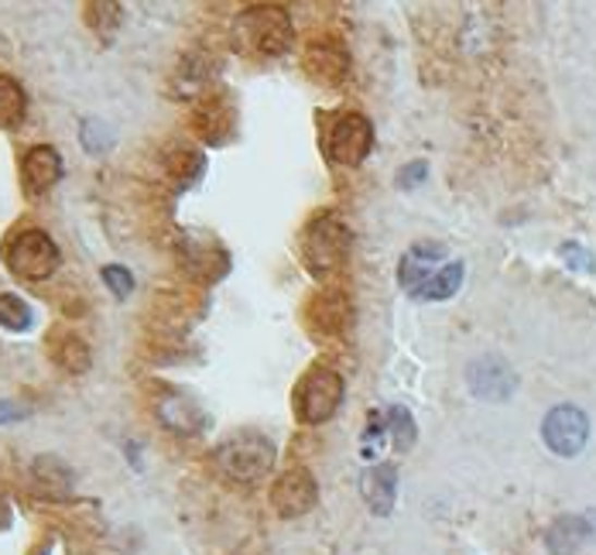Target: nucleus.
Wrapping results in <instances>:
<instances>
[{
	"mask_svg": "<svg viewBox=\"0 0 596 555\" xmlns=\"http://www.w3.org/2000/svg\"><path fill=\"white\" fill-rule=\"evenodd\" d=\"M292 38H295L292 17L278 4H254L236 14L233 41L241 45V52L275 59L292 49Z\"/></svg>",
	"mask_w": 596,
	"mask_h": 555,
	"instance_id": "obj_1",
	"label": "nucleus"
},
{
	"mask_svg": "<svg viewBox=\"0 0 596 555\" xmlns=\"http://www.w3.org/2000/svg\"><path fill=\"white\" fill-rule=\"evenodd\" d=\"M302 261L316 278H329L343 271L346 258H350V226L343 223L340 213H316L302 230Z\"/></svg>",
	"mask_w": 596,
	"mask_h": 555,
	"instance_id": "obj_2",
	"label": "nucleus"
},
{
	"mask_svg": "<svg viewBox=\"0 0 596 555\" xmlns=\"http://www.w3.org/2000/svg\"><path fill=\"white\" fill-rule=\"evenodd\" d=\"M212 467L220 477L233 483H257L265 480L275 467V443L268 435L244 429L212 449Z\"/></svg>",
	"mask_w": 596,
	"mask_h": 555,
	"instance_id": "obj_3",
	"label": "nucleus"
},
{
	"mask_svg": "<svg viewBox=\"0 0 596 555\" xmlns=\"http://www.w3.org/2000/svg\"><path fill=\"white\" fill-rule=\"evenodd\" d=\"M343 374H337L332 367H313L305 370L302 381L292 391V408H295V419L302 425H323L329 422L332 415L340 411L343 405Z\"/></svg>",
	"mask_w": 596,
	"mask_h": 555,
	"instance_id": "obj_4",
	"label": "nucleus"
},
{
	"mask_svg": "<svg viewBox=\"0 0 596 555\" xmlns=\"http://www.w3.org/2000/svg\"><path fill=\"white\" fill-rule=\"evenodd\" d=\"M59 244L45 234V230H14V234L4 240V261L8 268L25 278V282H45L52 278L59 268Z\"/></svg>",
	"mask_w": 596,
	"mask_h": 555,
	"instance_id": "obj_5",
	"label": "nucleus"
},
{
	"mask_svg": "<svg viewBox=\"0 0 596 555\" xmlns=\"http://www.w3.org/2000/svg\"><path fill=\"white\" fill-rule=\"evenodd\" d=\"M370 148H374V124L364 118V113L350 110L332 121L329 137H326V151L337 165H346V169L364 165Z\"/></svg>",
	"mask_w": 596,
	"mask_h": 555,
	"instance_id": "obj_6",
	"label": "nucleus"
},
{
	"mask_svg": "<svg viewBox=\"0 0 596 555\" xmlns=\"http://www.w3.org/2000/svg\"><path fill=\"white\" fill-rule=\"evenodd\" d=\"M151 408H155V419L172 435H199L209 429V415L203 411V405L179 387L158 384V395H155Z\"/></svg>",
	"mask_w": 596,
	"mask_h": 555,
	"instance_id": "obj_7",
	"label": "nucleus"
},
{
	"mask_svg": "<svg viewBox=\"0 0 596 555\" xmlns=\"http://www.w3.org/2000/svg\"><path fill=\"white\" fill-rule=\"evenodd\" d=\"M542 439H545V446L552 449L556 456H580L583 446H586V439H589V419H586V411H580L576 405H559L545 415V422H542Z\"/></svg>",
	"mask_w": 596,
	"mask_h": 555,
	"instance_id": "obj_8",
	"label": "nucleus"
},
{
	"mask_svg": "<svg viewBox=\"0 0 596 555\" xmlns=\"http://www.w3.org/2000/svg\"><path fill=\"white\" fill-rule=\"evenodd\" d=\"M179 258L188 278H196L203 285L220 282V278L230 271V254L223 250V244L217 237L206 234H188L179 244Z\"/></svg>",
	"mask_w": 596,
	"mask_h": 555,
	"instance_id": "obj_9",
	"label": "nucleus"
},
{
	"mask_svg": "<svg viewBox=\"0 0 596 555\" xmlns=\"http://www.w3.org/2000/svg\"><path fill=\"white\" fill-rule=\"evenodd\" d=\"M302 65L313 83L319 86H340L350 76V52L340 38L332 35H319L305 45L302 52Z\"/></svg>",
	"mask_w": 596,
	"mask_h": 555,
	"instance_id": "obj_10",
	"label": "nucleus"
},
{
	"mask_svg": "<svg viewBox=\"0 0 596 555\" xmlns=\"http://www.w3.org/2000/svg\"><path fill=\"white\" fill-rule=\"evenodd\" d=\"M316 501H319V483L305 467L284 470L271 488V507L281 518H302L313 511Z\"/></svg>",
	"mask_w": 596,
	"mask_h": 555,
	"instance_id": "obj_11",
	"label": "nucleus"
},
{
	"mask_svg": "<svg viewBox=\"0 0 596 555\" xmlns=\"http://www.w3.org/2000/svg\"><path fill=\"white\" fill-rule=\"evenodd\" d=\"M353 306L340 288H323L308 298L305 306V326L313 330V336H343L350 326Z\"/></svg>",
	"mask_w": 596,
	"mask_h": 555,
	"instance_id": "obj_12",
	"label": "nucleus"
},
{
	"mask_svg": "<svg viewBox=\"0 0 596 555\" xmlns=\"http://www.w3.org/2000/svg\"><path fill=\"white\" fill-rule=\"evenodd\" d=\"M193 131L203 145H227L236 134V110L230 103V97L223 92H209V97H199V107L193 113Z\"/></svg>",
	"mask_w": 596,
	"mask_h": 555,
	"instance_id": "obj_13",
	"label": "nucleus"
},
{
	"mask_svg": "<svg viewBox=\"0 0 596 555\" xmlns=\"http://www.w3.org/2000/svg\"><path fill=\"white\" fill-rule=\"evenodd\" d=\"M466 384L484 402H508L518 387V378L500 357H481L466 367Z\"/></svg>",
	"mask_w": 596,
	"mask_h": 555,
	"instance_id": "obj_14",
	"label": "nucleus"
},
{
	"mask_svg": "<svg viewBox=\"0 0 596 555\" xmlns=\"http://www.w3.org/2000/svg\"><path fill=\"white\" fill-rule=\"evenodd\" d=\"M21 178L28 196H45L62 178V158L52 145H35L21 158Z\"/></svg>",
	"mask_w": 596,
	"mask_h": 555,
	"instance_id": "obj_15",
	"label": "nucleus"
},
{
	"mask_svg": "<svg viewBox=\"0 0 596 555\" xmlns=\"http://www.w3.org/2000/svg\"><path fill=\"white\" fill-rule=\"evenodd\" d=\"M45 346H49V357L59 370H65V374H86V370L93 367V350L89 343L73 333L69 326H52L49 330V340H45Z\"/></svg>",
	"mask_w": 596,
	"mask_h": 555,
	"instance_id": "obj_16",
	"label": "nucleus"
},
{
	"mask_svg": "<svg viewBox=\"0 0 596 555\" xmlns=\"http://www.w3.org/2000/svg\"><path fill=\"white\" fill-rule=\"evenodd\" d=\"M361 494L377 518H388L398 501V467L394 462H374L361 477Z\"/></svg>",
	"mask_w": 596,
	"mask_h": 555,
	"instance_id": "obj_17",
	"label": "nucleus"
},
{
	"mask_svg": "<svg viewBox=\"0 0 596 555\" xmlns=\"http://www.w3.org/2000/svg\"><path fill=\"white\" fill-rule=\"evenodd\" d=\"M446 258V244H428V240H422V244H415L409 254L401 258V264H398V282H401V288H409V292H422V285L433 278V264L436 261H442Z\"/></svg>",
	"mask_w": 596,
	"mask_h": 555,
	"instance_id": "obj_18",
	"label": "nucleus"
},
{
	"mask_svg": "<svg viewBox=\"0 0 596 555\" xmlns=\"http://www.w3.org/2000/svg\"><path fill=\"white\" fill-rule=\"evenodd\" d=\"M596 535L593 531V515H562L552 521V528L545 531V545L552 555H576L589 539Z\"/></svg>",
	"mask_w": 596,
	"mask_h": 555,
	"instance_id": "obj_19",
	"label": "nucleus"
},
{
	"mask_svg": "<svg viewBox=\"0 0 596 555\" xmlns=\"http://www.w3.org/2000/svg\"><path fill=\"white\" fill-rule=\"evenodd\" d=\"M32 477L41 488V494H49L56 501L73 494V470H69L65 459H59V456H38L32 467Z\"/></svg>",
	"mask_w": 596,
	"mask_h": 555,
	"instance_id": "obj_20",
	"label": "nucleus"
},
{
	"mask_svg": "<svg viewBox=\"0 0 596 555\" xmlns=\"http://www.w3.org/2000/svg\"><path fill=\"white\" fill-rule=\"evenodd\" d=\"M28 118V97H25V86H21L14 76L0 73V127H21Z\"/></svg>",
	"mask_w": 596,
	"mask_h": 555,
	"instance_id": "obj_21",
	"label": "nucleus"
},
{
	"mask_svg": "<svg viewBox=\"0 0 596 555\" xmlns=\"http://www.w3.org/2000/svg\"><path fill=\"white\" fill-rule=\"evenodd\" d=\"M165 169H169L172 178L179 182H199L206 175V155L199 148H169V155H165Z\"/></svg>",
	"mask_w": 596,
	"mask_h": 555,
	"instance_id": "obj_22",
	"label": "nucleus"
},
{
	"mask_svg": "<svg viewBox=\"0 0 596 555\" xmlns=\"http://www.w3.org/2000/svg\"><path fill=\"white\" fill-rule=\"evenodd\" d=\"M83 14H86V25L100 35V41H113V35H117V28H121V4H113V0H93V4H86L83 8Z\"/></svg>",
	"mask_w": 596,
	"mask_h": 555,
	"instance_id": "obj_23",
	"label": "nucleus"
},
{
	"mask_svg": "<svg viewBox=\"0 0 596 555\" xmlns=\"http://www.w3.org/2000/svg\"><path fill=\"white\" fill-rule=\"evenodd\" d=\"M460 285H463V264L457 261V264H446L439 274L428 278V282L422 285V292H418V298H425V303H442V298L457 295Z\"/></svg>",
	"mask_w": 596,
	"mask_h": 555,
	"instance_id": "obj_24",
	"label": "nucleus"
},
{
	"mask_svg": "<svg viewBox=\"0 0 596 555\" xmlns=\"http://www.w3.org/2000/svg\"><path fill=\"white\" fill-rule=\"evenodd\" d=\"M385 419H388V435H391V443L398 453H409L415 446V419H412V411L404 408V405H391L385 411Z\"/></svg>",
	"mask_w": 596,
	"mask_h": 555,
	"instance_id": "obj_25",
	"label": "nucleus"
},
{
	"mask_svg": "<svg viewBox=\"0 0 596 555\" xmlns=\"http://www.w3.org/2000/svg\"><path fill=\"white\" fill-rule=\"evenodd\" d=\"M0 326L11 333H28L35 326V312L25 298L17 295H0Z\"/></svg>",
	"mask_w": 596,
	"mask_h": 555,
	"instance_id": "obj_26",
	"label": "nucleus"
},
{
	"mask_svg": "<svg viewBox=\"0 0 596 555\" xmlns=\"http://www.w3.org/2000/svg\"><path fill=\"white\" fill-rule=\"evenodd\" d=\"M80 141H83V148H86L89 155H104V151H110V145H113V134H110L107 124L86 118L83 127H80Z\"/></svg>",
	"mask_w": 596,
	"mask_h": 555,
	"instance_id": "obj_27",
	"label": "nucleus"
},
{
	"mask_svg": "<svg viewBox=\"0 0 596 555\" xmlns=\"http://www.w3.org/2000/svg\"><path fill=\"white\" fill-rule=\"evenodd\" d=\"M100 274H104L107 288H110L117 298H127V295L134 292V274H131L127 268H121V264H107Z\"/></svg>",
	"mask_w": 596,
	"mask_h": 555,
	"instance_id": "obj_28",
	"label": "nucleus"
},
{
	"mask_svg": "<svg viewBox=\"0 0 596 555\" xmlns=\"http://www.w3.org/2000/svg\"><path fill=\"white\" fill-rule=\"evenodd\" d=\"M559 254H562V261H565L569 268H576V271H593V268H596L593 254H589V250H583L580 244H565Z\"/></svg>",
	"mask_w": 596,
	"mask_h": 555,
	"instance_id": "obj_29",
	"label": "nucleus"
},
{
	"mask_svg": "<svg viewBox=\"0 0 596 555\" xmlns=\"http://www.w3.org/2000/svg\"><path fill=\"white\" fill-rule=\"evenodd\" d=\"M425 178H428V161H412V165H404L398 172V182L404 185V189H418Z\"/></svg>",
	"mask_w": 596,
	"mask_h": 555,
	"instance_id": "obj_30",
	"label": "nucleus"
},
{
	"mask_svg": "<svg viewBox=\"0 0 596 555\" xmlns=\"http://www.w3.org/2000/svg\"><path fill=\"white\" fill-rule=\"evenodd\" d=\"M21 419H28V408L0 398V425H11V422H21Z\"/></svg>",
	"mask_w": 596,
	"mask_h": 555,
	"instance_id": "obj_31",
	"label": "nucleus"
},
{
	"mask_svg": "<svg viewBox=\"0 0 596 555\" xmlns=\"http://www.w3.org/2000/svg\"><path fill=\"white\" fill-rule=\"evenodd\" d=\"M4 515H8V504H4V497H0V521H4Z\"/></svg>",
	"mask_w": 596,
	"mask_h": 555,
	"instance_id": "obj_32",
	"label": "nucleus"
}]
</instances>
